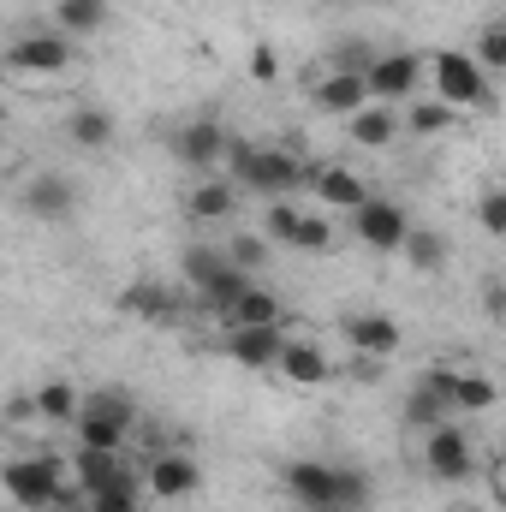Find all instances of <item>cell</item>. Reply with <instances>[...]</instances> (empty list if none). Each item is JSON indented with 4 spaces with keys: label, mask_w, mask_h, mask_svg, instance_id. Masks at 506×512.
Segmentation results:
<instances>
[{
    "label": "cell",
    "mask_w": 506,
    "mask_h": 512,
    "mask_svg": "<svg viewBox=\"0 0 506 512\" xmlns=\"http://www.w3.org/2000/svg\"><path fill=\"white\" fill-rule=\"evenodd\" d=\"M286 495L304 512H364L370 507V477L346 471V465L298 459V465H286Z\"/></svg>",
    "instance_id": "1"
},
{
    "label": "cell",
    "mask_w": 506,
    "mask_h": 512,
    "mask_svg": "<svg viewBox=\"0 0 506 512\" xmlns=\"http://www.w3.org/2000/svg\"><path fill=\"white\" fill-rule=\"evenodd\" d=\"M227 167H233V185H245L256 197H292L298 185H304V161L292 155V149H227Z\"/></svg>",
    "instance_id": "2"
},
{
    "label": "cell",
    "mask_w": 506,
    "mask_h": 512,
    "mask_svg": "<svg viewBox=\"0 0 506 512\" xmlns=\"http://www.w3.org/2000/svg\"><path fill=\"white\" fill-rule=\"evenodd\" d=\"M78 447H96V453H120L131 435V423H137V405H131V393L120 387H102V393H84L78 399Z\"/></svg>",
    "instance_id": "3"
},
{
    "label": "cell",
    "mask_w": 506,
    "mask_h": 512,
    "mask_svg": "<svg viewBox=\"0 0 506 512\" xmlns=\"http://www.w3.org/2000/svg\"><path fill=\"white\" fill-rule=\"evenodd\" d=\"M0 489H6L12 507H24V512H54L78 495V489H66V471L54 459H12L0 471Z\"/></svg>",
    "instance_id": "4"
},
{
    "label": "cell",
    "mask_w": 506,
    "mask_h": 512,
    "mask_svg": "<svg viewBox=\"0 0 506 512\" xmlns=\"http://www.w3.org/2000/svg\"><path fill=\"white\" fill-rule=\"evenodd\" d=\"M429 72H435V96L453 108V114H465V108H489V72L471 60V54H435V60H423Z\"/></svg>",
    "instance_id": "5"
},
{
    "label": "cell",
    "mask_w": 506,
    "mask_h": 512,
    "mask_svg": "<svg viewBox=\"0 0 506 512\" xmlns=\"http://www.w3.org/2000/svg\"><path fill=\"white\" fill-rule=\"evenodd\" d=\"M423 465H429V477H441V483H471V477H477V441L447 417V423L423 429Z\"/></svg>",
    "instance_id": "6"
},
{
    "label": "cell",
    "mask_w": 506,
    "mask_h": 512,
    "mask_svg": "<svg viewBox=\"0 0 506 512\" xmlns=\"http://www.w3.org/2000/svg\"><path fill=\"white\" fill-rule=\"evenodd\" d=\"M6 66H12L18 78H60V72L72 66V36L36 30V36H24V42L6 48Z\"/></svg>",
    "instance_id": "7"
},
{
    "label": "cell",
    "mask_w": 506,
    "mask_h": 512,
    "mask_svg": "<svg viewBox=\"0 0 506 512\" xmlns=\"http://www.w3.org/2000/svg\"><path fill=\"white\" fill-rule=\"evenodd\" d=\"M227 149H233V137L221 120H185L173 131V161H185L191 173H215L227 161Z\"/></svg>",
    "instance_id": "8"
},
{
    "label": "cell",
    "mask_w": 506,
    "mask_h": 512,
    "mask_svg": "<svg viewBox=\"0 0 506 512\" xmlns=\"http://www.w3.org/2000/svg\"><path fill=\"white\" fill-rule=\"evenodd\" d=\"M423 387H429L447 411H465V417H477V411H489V405H495V382H489V376H477V370H429Z\"/></svg>",
    "instance_id": "9"
},
{
    "label": "cell",
    "mask_w": 506,
    "mask_h": 512,
    "mask_svg": "<svg viewBox=\"0 0 506 512\" xmlns=\"http://www.w3.org/2000/svg\"><path fill=\"white\" fill-rule=\"evenodd\" d=\"M364 84H370V102H381V108L411 102L417 84H423V60L417 54H376V66L364 72Z\"/></svg>",
    "instance_id": "10"
},
{
    "label": "cell",
    "mask_w": 506,
    "mask_h": 512,
    "mask_svg": "<svg viewBox=\"0 0 506 512\" xmlns=\"http://www.w3.org/2000/svg\"><path fill=\"white\" fill-rule=\"evenodd\" d=\"M352 233H358L370 251H399V239L411 233V215H405L399 203H387V197H364V203L352 209Z\"/></svg>",
    "instance_id": "11"
},
{
    "label": "cell",
    "mask_w": 506,
    "mask_h": 512,
    "mask_svg": "<svg viewBox=\"0 0 506 512\" xmlns=\"http://www.w3.org/2000/svg\"><path fill=\"white\" fill-rule=\"evenodd\" d=\"M310 102L322 108V114H358V108H370V84L358 78V72H334V66H322V72H310Z\"/></svg>",
    "instance_id": "12"
},
{
    "label": "cell",
    "mask_w": 506,
    "mask_h": 512,
    "mask_svg": "<svg viewBox=\"0 0 506 512\" xmlns=\"http://www.w3.org/2000/svg\"><path fill=\"white\" fill-rule=\"evenodd\" d=\"M143 483H149V495H161V501H191V495L203 489V471H197V459H185V453H155L149 471H143Z\"/></svg>",
    "instance_id": "13"
},
{
    "label": "cell",
    "mask_w": 506,
    "mask_h": 512,
    "mask_svg": "<svg viewBox=\"0 0 506 512\" xmlns=\"http://www.w3.org/2000/svg\"><path fill=\"white\" fill-rule=\"evenodd\" d=\"M304 185L316 191V203L322 209H358L370 191H364V179L352 173V167H340V161H322V167H304Z\"/></svg>",
    "instance_id": "14"
},
{
    "label": "cell",
    "mask_w": 506,
    "mask_h": 512,
    "mask_svg": "<svg viewBox=\"0 0 506 512\" xmlns=\"http://www.w3.org/2000/svg\"><path fill=\"white\" fill-rule=\"evenodd\" d=\"M280 346H286L280 322H262V328H227V358L245 364V370H274Z\"/></svg>",
    "instance_id": "15"
},
{
    "label": "cell",
    "mask_w": 506,
    "mask_h": 512,
    "mask_svg": "<svg viewBox=\"0 0 506 512\" xmlns=\"http://www.w3.org/2000/svg\"><path fill=\"white\" fill-rule=\"evenodd\" d=\"M24 209H30L36 221H66V215L78 209V185H72L66 173H42V179L24 185Z\"/></svg>",
    "instance_id": "16"
},
{
    "label": "cell",
    "mask_w": 506,
    "mask_h": 512,
    "mask_svg": "<svg viewBox=\"0 0 506 512\" xmlns=\"http://www.w3.org/2000/svg\"><path fill=\"white\" fill-rule=\"evenodd\" d=\"M274 370H280L292 387H322L328 376H334L328 352H322V346H310V340H286V346H280V358H274Z\"/></svg>",
    "instance_id": "17"
},
{
    "label": "cell",
    "mask_w": 506,
    "mask_h": 512,
    "mask_svg": "<svg viewBox=\"0 0 506 512\" xmlns=\"http://www.w3.org/2000/svg\"><path fill=\"white\" fill-rule=\"evenodd\" d=\"M346 340H352V352L358 358H393L399 352V322L393 316H352L346 322Z\"/></svg>",
    "instance_id": "18"
},
{
    "label": "cell",
    "mask_w": 506,
    "mask_h": 512,
    "mask_svg": "<svg viewBox=\"0 0 506 512\" xmlns=\"http://www.w3.org/2000/svg\"><path fill=\"white\" fill-rule=\"evenodd\" d=\"M399 126H411V137H441V131L459 126V114H453L441 96H411L405 114H399Z\"/></svg>",
    "instance_id": "19"
},
{
    "label": "cell",
    "mask_w": 506,
    "mask_h": 512,
    "mask_svg": "<svg viewBox=\"0 0 506 512\" xmlns=\"http://www.w3.org/2000/svg\"><path fill=\"white\" fill-rule=\"evenodd\" d=\"M346 131H352V143H364V149H387V143L399 137V114L381 108V102H370V108H358V114L346 120Z\"/></svg>",
    "instance_id": "20"
},
{
    "label": "cell",
    "mask_w": 506,
    "mask_h": 512,
    "mask_svg": "<svg viewBox=\"0 0 506 512\" xmlns=\"http://www.w3.org/2000/svg\"><path fill=\"white\" fill-rule=\"evenodd\" d=\"M126 471V459L120 453H96V447H78V459H72V483H78V495H96L102 483H114Z\"/></svg>",
    "instance_id": "21"
},
{
    "label": "cell",
    "mask_w": 506,
    "mask_h": 512,
    "mask_svg": "<svg viewBox=\"0 0 506 512\" xmlns=\"http://www.w3.org/2000/svg\"><path fill=\"white\" fill-rule=\"evenodd\" d=\"M84 507L90 512H143V483H137V471H120L114 483H102L96 495H84Z\"/></svg>",
    "instance_id": "22"
},
{
    "label": "cell",
    "mask_w": 506,
    "mask_h": 512,
    "mask_svg": "<svg viewBox=\"0 0 506 512\" xmlns=\"http://www.w3.org/2000/svg\"><path fill=\"white\" fill-rule=\"evenodd\" d=\"M233 203H239V185H233V179H221V173H209V179L191 191V215H197V221H227V215H233Z\"/></svg>",
    "instance_id": "23"
},
{
    "label": "cell",
    "mask_w": 506,
    "mask_h": 512,
    "mask_svg": "<svg viewBox=\"0 0 506 512\" xmlns=\"http://www.w3.org/2000/svg\"><path fill=\"white\" fill-rule=\"evenodd\" d=\"M60 36H96L108 24V0H54Z\"/></svg>",
    "instance_id": "24"
},
{
    "label": "cell",
    "mask_w": 506,
    "mask_h": 512,
    "mask_svg": "<svg viewBox=\"0 0 506 512\" xmlns=\"http://www.w3.org/2000/svg\"><path fill=\"white\" fill-rule=\"evenodd\" d=\"M245 286H251V274L227 262V268H221L215 280H203V286H197V298H203V310H215V316H227V310H233V304L245 298Z\"/></svg>",
    "instance_id": "25"
},
{
    "label": "cell",
    "mask_w": 506,
    "mask_h": 512,
    "mask_svg": "<svg viewBox=\"0 0 506 512\" xmlns=\"http://www.w3.org/2000/svg\"><path fill=\"white\" fill-rule=\"evenodd\" d=\"M399 251H405V262H411L417 274H435V268L447 262V239H441V233H429V227H411V233L399 239Z\"/></svg>",
    "instance_id": "26"
},
{
    "label": "cell",
    "mask_w": 506,
    "mask_h": 512,
    "mask_svg": "<svg viewBox=\"0 0 506 512\" xmlns=\"http://www.w3.org/2000/svg\"><path fill=\"white\" fill-rule=\"evenodd\" d=\"M30 399H36V417H48V423H72L84 393H78L72 382H42L36 393H30Z\"/></svg>",
    "instance_id": "27"
},
{
    "label": "cell",
    "mask_w": 506,
    "mask_h": 512,
    "mask_svg": "<svg viewBox=\"0 0 506 512\" xmlns=\"http://www.w3.org/2000/svg\"><path fill=\"white\" fill-rule=\"evenodd\" d=\"M227 322H233V328H262V322H280V298H274V292H262V286H245V298L227 310Z\"/></svg>",
    "instance_id": "28"
},
{
    "label": "cell",
    "mask_w": 506,
    "mask_h": 512,
    "mask_svg": "<svg viewBox=\"0 0 506 512\" xmlns=\"http://www.w3.org/2000/svg\"><path fill=\"white\" fill-rule=\"evenodd\" d=\"M66 137H72L78 149H102V143L114 137V114H102V108H78L72 126H66Z\"/></svg>",
    "instance_id": "29"
},
{
    "label": "cell",
    "mask_w": 506,
    "mask_h": 512,
    "mask_svg": "<svg viewBox=\"0 0 506 512\" xmlns=\"http://www.w3.org/2000/svg\"><path fill=\"white\" fill-rule=\"evenodd\" d=\"M286 245H292V251H328V245H334V227H328V215H322V209H316V215H304V209H298V221H292V239H286Z\"/></svg>",
    "instance_id": "30"
},
{
    "label": "cell",
    "mask_w": 506,
    "mask_h": 512,
    "mask_svg": "<svg viewBox=\"0 0 506 512\" xmlns=\"http://www.w3.org/2000/svg\"><path fill=\"white\" fill-rule=\"evenodd\" d=\"M120 304H126L131 316H149V322L173 316V292H167V286H126V292H120Z\"/></svg>",
    "instance_id": "31"
},
{
    "label": "cell",
    "mask_w": 506,
    "mask_h": 512,
    "mask_svg": "<svg viewBox=\"0 0 506 512\" xmlns=\"http://www.w3.org/2000/svg\"><path fill=\"white\" fill-rule=\"evenodd\" d=\"M322 66H334V72H358V78H364V72L376 66V48L358 42V36H346V42H334V54H328Z\"/></svg>",
    "instance_id": "32"
},
{
    "label": "cell",
    "mask_w": 506,
    "mask_h": 512,
    "mask_svg": "<svg viewBox=\"0 0 506 512\" xmlns=\"http://www.w3.org/2000/svg\"><path fill=\"white\" fill-rule=\"evenodd\" d=\"M447 417H453V411H447L429 387H417V393L405 399V423H411V429H435V423H447Z\"/></svg>",
    "instance_id": "33"
},
{
    "label": "cell",
    "mask_w": 506,
    "mask_h": 512,
    "mask_svg": "<svg viewBox=\"0 0 506 512\" xmlns=\"http://www.w3.org/2000/svg\"><path fill=\"white\" fill-rule=\"evenodd\" d=\"M221 268H227V251H215V245H191V251H185V274H191V286L215 280Z\"/></svg>",
    "instance_id": "34"
},
{
    "label": "cell",
    "mask_w": 506,
    "mask_h": 512,
    "mask_svg": "<svg viewBox=\"0 0 506 512\" xmlns=\"http://www.w3.org/2000/svg\"><path fill=\"white\" fill-rule=\"evenodd\" d=\"M292 221H298V209H292L286 197H274V203H268V215H262V233H268V245H286V239H292Z\"/></svg>",
    "instance_id": "35"
},
{
    "label": "cell",
    "mask_w": 506,
    "mask_h": 512,
    "mask_svg": "<svg viewBox=\"0 0 506 512\" xmlns=\"http://www.w3.org/2000/svg\"><path fill=\"white\" fill-rule=\"evenodd\" d=\"M477 66H483V72H506V30L501 24H489V30L477 36Z\"/></svg>",
    "instance_id": "36"
},
{
    "label": "cell",
    "mask_w": 506,
    "mask_h": 512,
    "mask_svg": "<svg viewBox=\"0 0 506 512\" xmlns=\"http://www.w3.org/2000/svg\"><path fill=\"white\" fill-rule=\"evenodd\" d=\"M477 221L501 239L506 233V191H483V203H477Z\"/></svg>",
    "instance_id": "37"
},
{
    "label": "cell",
    "mask_w": 506,
    "mask_h": 512,
    "mask_svg": "<svg viewBox=\"0 0 506 512\" xmlns=\"http://www.w3.org/2000/svg\"><path fill=\"white\" fill-rule=\"evenodd\" d=\"M227 262L251 274L256 262H268V239H233V251H227Z\"/></svg>",
    "instance_id": "38"
},
{
    "label": "cell",
    "mask_w": 506,
    "mask_h": 512,
    "mask_svg": "<svg viewBox=\"0 0 506 512\" xmlns=\"http://www.w3.org/2000/svg\"><path fill=\"white\" fill-rule=\"evenodd\" d=\"M251 78H256V84H274V78H280V54H274L268 42L251 48Z\"/></svg>",
    "instance_id": "39"
},
{
    "label": "cell",
    "mask_w": 506,
    "mask_h": 512,
    "mask_svg": "<svg viewBox=\"0 0 506 512\" xmlns=\"http://www.w3.org/2000/svg\"><path fill=\"white\" fill-rule=\"evenodd\" d=\"M6 417H12V423H30V417H36V399H30V393H12Z\"/></svg>",
    "instance_id": "40"
},
{
    "label": "cell",
    "mask_w": 506,
    "mask_h": 512,
    "mask_svg": "<svg viewBox=\"0 0 506 512\" xmlns=\"http://www.w3.org/2000/svg\"><path fill=\"white\" fill-rule=\"evenodd\" d=\"M54 512H90V507H72V501H66V507H54Z\"/></svg>",
    "instance_id": "41"
},
{
    "label": "cell",
    "mask_w": 506,
    "mask_h": 512,
    "mask_svg": "<svg viewBox=\"0 0 506 512\" xmlns=\"http://www.w3.org/2000/svg\"><path fill=\"white\" fill-rule=\"evenodd\" d=\"M0 108H6V102H0Z\"/></svg>",
    "instance_id": "42"
}]
</instances>
